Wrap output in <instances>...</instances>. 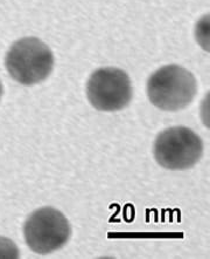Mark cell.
Instances as JSON below:
<instances>
[{
	"label": "cell",
	"instance_id": "obj_1",
	"mask_svg": "<svg viewBox=\"0 0 210 259\" xmlns=\"http://www.w3.org/2000/svg\"><path fill=\"white\" fill-rule=\"evenodd\" d=\"M196 93L195 76L178 65L164 66L147 81V96L151 103L167 112L186 108L193 102Z\"/></svg>",
	"mask_w": 210,
	"mask_h": 259
},
{
	"label": "cell",
	"instance_id": "obj_2",
	"mask_svg": "<svg viewBox=\"0 0 210 259\" xmlns=\"http://www.w3.org/2000/svg\"><path fill=\"white\" fill-rule=\"evenodd\" d=\"M5 66L14 81L24 86H33L45 81L53 72L54 55L38 38H23L7 51Z\"/></svg>",
	"mask_w": 210,
	"mask_h": 259
},
{
	"label": "cell",
	"instance_id": "obj_3",
	"mask_svg": "<svg viewBox=\"0 0 210 259\" xmlns=\"http://www.w3.org/2000/svg\"><path fill=\"white\" fill-rule=\"evenodd\" d=\"M157 163L168 170H187L203 155V141L193 129L171 127L157 136L153 146Z\"/></svg>",
	"mask_w": 210,
	"mask_h": 259
},
{
	"label": "cell",
	"instance_id": "obj_4",
	"mask_svg": "<svg viewBox=\"0 0 210 259\" xmlns=\"http://www.w3.org/2000/svg\"><path fill=\"white\" fill-rule=\"evenodd\" d=\"M72 227L68 218L58 210L46 206L28 216L24 236L29 249L39 254H49L68 243Z\"/></svg>",
	"mask_w": 210,
	"mask_h": 259
},
{
	"label": "cell",
	"instance_id": "obj_5",
	"mask_svg": "<svg viewBox=\"0 0 210 259\" xmlns=\"http://www.w3.org/2000/svg\"><path fill=\"white\" fill-rule=\"evenodd\" d=\"M133 90L127 73L119 68H99L87 83V96L102 112H117L131 102Z\"/></svg>",
	"mask_w": 210,
	"mask_h": 259
},
{
	"label": "cell",
	"instance_id": "obj_6",
	"mask_svg": "<svg viewBox=\"0 0 210 259\" xmlns=\"http://www.w3.org/2000/svg\"><path fill=\"white\" fill-rule=\"evenodd\" d=\"M19 256V250L14 242L5 237H0V258L16 259Z\"/></svg>",
	"mask_w": 210,
	"mask_h": 259
},
{
	"label": "cell",
	"instance_id": "obj_7",
	"mask_svg": "<svg viewBox=\"0 0 210 259\" xmlns=\"http://www.w3.org/2000/svg\"><path fill=\"white\" fill-rule=\"evenodd\" d=\"M2 94H3V86H2V82H0V98H2Z\"/></svg>",
	"mask_w": 210,
	"mask_h": 259
}]
</instances>
